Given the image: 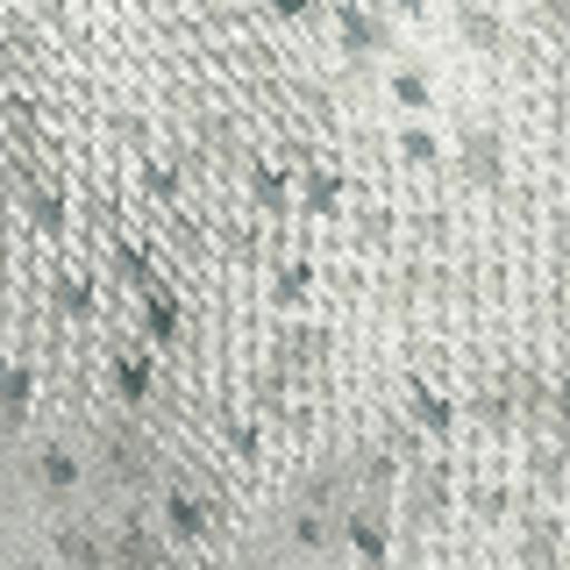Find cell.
Listing matches in <instances>:
<instances>
[{
	"label": "cell",
	"mask_w": 570,
	"mask_h": 570,
	"mask_svg": "<svg viewBox=\"0 0 570 570\" xmlns=\"http://www.w3.org/2000/svg\"><path fill=\"white\" fill-rule=\"evenodd\" d=\"M456 165L478 178V186H499V129H463L456 136Z\"/></svg>",
	"instance_id": "6da1fadb"
},
{
	"label": "cell",
	"mask_w": 570,
	"mask_h": 570,
	"mask_svg": "<svg viewBox=\"0 0 570 570\" xmlns=\"http://www.w3.org/2000/svg\"><path fill=\"white\" fill-rule=\"evenodd\" d=\"M392 94H400V107H414V115H428V71H400V79H392Z\"/></svg>",
	"instance_id": "8992f818"
},
{
	"label": "cell",
	"mask_w": 570,
	"mask_h": 570,
	"mask_svg": "<svg viewBox=\"0 0 570 570\" xmlns=\"http://www.w3.org/2000/svg\"><path fill=\"white\" fill-rule=\"evenodd\" d=\"M350 542H356V549H364V557H371V563H385V528H379V507H371V513H364V521H350Z\"/></svg>",
	"instance_id": "5b68a950"
},
{
	"label": "cell",
	"mask_w": 570,
	"mask_h": 570,
	"mask_svg": "<svg viewBox=\"0 0 570 570\" xmlns=\"http://www.w3.org/2000/svg\"><path fill=\"white\" fill-rule=\"evenodd\" d=\"M400 150L414 157V165H435V157H442V136H435V129H421V121H414V129L400 136Z\"/></svg>",
	"instance_id": "52a82bcc"
},
{
	"label": "cell",
	"mask_w": 570,
	"mask_h": 570,
	"mask_svg": "<svg viewBox=\"0 0 570 570\" xmlns=\"http://www.w3.org/2000/svg\"><path fill=\"white\" fill-rule=\"evenodd\" d=\"M307 200H314V207H335V178H328V171L307 178Z\"/></svg>",
	"instance_id": "ba28073f"
},
{
	"label": "cell",
	"mask_w": 570,
	"mask_h": 570,
	"mask_svg": "<svg viewBox=\"0 0 570 570\" xmlns=\"http://www.w3.org/2000/svg\"><path fill=\"white\" fill-rule=\"evenodd\" d=\"M549 400H557V421H563V428H570V379H563V385H557V392H549Z\"/></svg>",
	"instance_id": "9c48e42d"
},
{
	"label": "cell",
	"mask_w": 570,
	"mask_h": 570,
	"mask_svg": "<svg viewBox=\"0 0 570 570\" xmlns=\"http://www.w3.org/2000/svg\"><path fill=\"white\" fill-rule=\"evenodd\" d=\"M278 8H285V14H307V0H278Z\"/></svg>",
	"instance_id": "8fae6325"
},
{
	"label": "cell",
	"mask_w": 570,
	"mask_h": 570,
	"mask_svg": "<svg viewBox=\"0 0 570 570\" xmlns=\"http://www.w3.org/2000/svg\"><path fill=\"white\" fill-rule=\"evenodd\" d=\"M414 421L428 428V435H450V428H456V406L442 400V392H428V385H414Z\"/></svg>",
	"instance_id": "277c9868"
},
{
	"label": "cell",
	"mask_w": 570,
	"mask_h": 570,
	"mask_svg": "<svg viewBox=\"0 0 570 570\" xmlns=\"http://www.w3.org/2000/svg\"><path fill=\"white\" fill-rule=\"evenodd\" d=\"M456 36L471 50H485V58H492V50H507V22H499L492 8H478V0H456Z\"/></svg>",
	"instance_id": "7a4b0ae2"
},
{
	"label": "cell",
	"mask_w": 570,
	"mask_h": 570,
	"mask_svg": "<svg viewBox=\"0 0 570 570\" xmlns=\"http://www.w3.org/2000/svg\"><path fill=\"white\" fill-rule=\"evenodd\" d=\"M385 8H400V14H421V0H385Z\"/></svg>",
	"instance_id": "30bf717a"
},
{
	"label": "cell",
	"mask_w": 570,
	"mask_h": 570,
	"mask_svg": "<svg viewBox=\"0 0 570 570\" xmlns=\"http://www.w3.org/2000/svg\"><path fill=\"white\" fill-rule=\"evenodd\" d=\"M343 43L356 50V58H379V50H392V29H385L371 8H356V0H343Z\"/></svg>",
	"instance_id": "3957f363"
}]
</instances>
